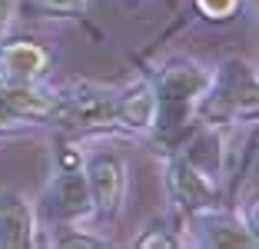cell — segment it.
I'll use <instances>...</instances> for the list:
<instances>
[{"label":"cell","instance_id":"obj_7","mask_svg":"<svg viewBox=\"0 0 259 249\" xmlns=\"http://www.w3.org/2000/svg\"><path fill=\"white\" fill-rule=\"evenodd\" d=\"M196 233L203 246L216 249H256V236L229 216H209V210H203V216L196 219Z\"/></svg>","mask_w":259,"mask_h":249},{"label":"cell","instance_id":"obj_15","mask_svg":"<svg viewBox=\"0 0 259 249\" xmlns=\"http://www.w3.org/2000/svg\"><path fill=\"white\" fill-rule=\"evenodd\" d=\"M7 17H10V0H0V30L7 27Z\"/></svg>","mask_w":259,"mask_h":249},{"label":"cell","instance_id":"obj_1","mask_svg":"<svg viewBox=\"0 0 259 249\" xmlns=\"http://www.w3.org/2000/svg\"><path fill=\"white\" fill-rule=\"evenodd\" d=\"M209 80H213V73H209L206 67H199V63H193V60L169 63V67L160 73V80L153 83L160 113H169V116L180 120L196 100H203ZM160 113H156V120H160Z\"/></svg>","mask_w":259,"mask_h":249},{"label":"cell","instance_id":"obj_2","mask_svg":"<svg viewBox=\"0 0 259 249\" xmlns=\"http://www.w3.org/2000/svg\"><path fill=\"white\" fill-rule=\"evenodd\" d=\"M50 120L70 130H103L116 123V97L97 87H83L73 97H57Z\"/></svg>","mask_w":259,"mask_h":249},{"label":"cell","instance_id":"obj_9","mask_svg":"<svg viewBox=\"0 0 259 249\" xmlns=\"http://www.w3.org/2000/svg\"><path fill=\"white\" fill-rule=\"evenodd\" d=\"M0 100L14 110V113H20L23 120H50V113H54L57 106V97L47 90H37L33 83H0Z\"/></svg>","mask_w":259,"mask_h":249},{"label":"cell","instance_id":"obj_11","mask_svg":"<svg viewBox=\"0 0 259 249\" xmlns=\"http://www.w3.org/2000/svg\"><path fill=\"white\" fill-rule=\"evenodd\" d=\"M196 7L203 10L206 17H213V20H226V17L236 14L239 0H196Z\"/></svg>","mask_w":259,"mask_h":249},{"label":"cell","instance_id":"obj_3","mask_svg":"<svg viewBox=\"0 0 259 249\" xmlns=\"http://www.w3.org/2000/svg\"><path fill=\"white\" fill-rule=\"evenodd\" d=\"M87 189H90L93 213L100 216H113L120 213L123 196H126V166L113 153H97L87 159Z\"/></svg>","mask_w":259,"mask_h":249},{"label":"cell","instance_id":"obj_4","mask_svg":"<svg viewBox=\"0 0 259 249\" xmlns=\"http://www.w3.org/2000/svg\"><path fill=\"white\" fill-rule=\"evenodd\" d=\"M166 186L173 193V199L180 206H186L190 213H203L216 206V186L213 176H206L199 166H193L186 156L169 159L166 166Z\"/></svg>","mask_w":259,"mask_h":249},{"label":"cell","instance_id":"obj_13","mask_svg":"<svg viewBox=\"0 0 259 249\" xmlns=\"http://www.w3.org/2000/svg\"><path fill=\"white\" fill-rule=\"evenodd\" d=\"M57 246H67V249H73V246H83V249H97V246H103V239H90V236H63Z\"/></svg>","mask_w":259,"mask_h":249},{"label":"cell","instance_id":"obj_10","mask_svg":"<svg viewBox=\"0 0 259 249\" xmlns=\"http://www.w3.org/2000/svg\"><path fill=\"white\" fill-rule=\"evenodd\" d=\"M54 213L63 219H80L90 216L93 203H90V189H87V176L80 170H67L57 176L54 183Z\"/></svg>","mask_w":259,"mask_h":249},{"label":"cell","instance_id":"obj_5","mask_svg":"<svg viewBox=\"0 0 259 249\" xmlns=\"http://www.w3.org/2000/svg\"><path fill=\"white\" fill-rule=\"evenodd\" d=\"M0 246L27 249L33 246V206L27 196L7 189L0 193Z\"/></svg>","mask_w":259,"mask_h":249},{"label":"cell","instance_id":"obj_14","mask_svg":"<svg viewBox=\"0 0 259 249\" xmlns=\"http://www.w3.org/2000/svg\"><path fill=\"white\" fill-rule=\"evenodd\" d=\"M140 246L150 249V246H176V242L169 239L166 233H150V236H143V239H140Z\"/></svg>","mask_w":259,"mask_h":249},{"label":"cell","instance_id":"obj_6","mask_svg":"<svg viewBox=\"0 0 259 249\" xmlns=\"http://www.w3.org/2000/svg\"><path fill=\"white\" fill-rule=\"evenodd\" d=\"M47 63H50V53L30 40L0 47V76L7 83H37L44 76Z\"/></svg>","mask_w":259,"mask_h":249},{"label":"cell","instance_id":"obj_12","mask_svg":"<svg viewBox=\"0 0 259 249\" xmlns=\"http://www.w3.org/2000/svg\"><path fill=\"white\" fill-rule=\"evenodd\" d=\"M40 7L47 10H60V14H76L87 7V0H40Z\"/></svg>","mask_w":259,"mask_h":249},{"label":"cell","instance_id":"obj_8","mask_svg":"<svg viewBox=\"0 0 259 249\" xmlns=\"http://www.w3.org/2000/svg\"><path fill=\"white\" fill-rule=\"evenodd\" d=\"M156 93H153V83H137L130 87L123 97H116V123L130 130H150L156 127Z\"/></svg>","mask_w":259,"mask_h":249}]
</instances>
